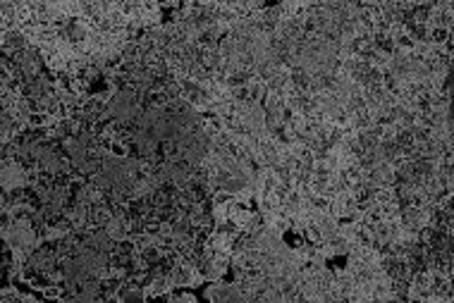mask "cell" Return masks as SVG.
I'll return each mask as SVG.
<instances>
[{"instance_id":"1","label":"cell","mask_w":454,"mask_h":303,"mask_svg":"<svg viewBox=\"0 0 454 303\" xmlns=\"http://www.w3.org/2000/svg\"><path fill=\"white\" fill-rule=\"evenodd\" d=\"M206 296L211 301H247V296H244V292L239 289V284H225V282H220L216 280L208 287V292Z\"/></svg>"}]
</instances>
